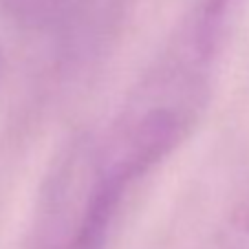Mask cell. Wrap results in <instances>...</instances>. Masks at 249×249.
Instances as JSON below:
<instances>
[{
  "instance_id": "2",
  "label": "cell",
  "mask_w": 249,
  "mask_h": 249,
  "mask_svg": "<svg viewBox=\"0 0 249 249\" xmlns=\"http://www.w3.org/2000/svg\"><path fill=\"white\" fill-rule=\"evenodd\" d=\"M7 14L27 29H42L51 24L62 9L66 0H2Z\"/></svg>"
},
{
  "instance_id": "1",
  "label": "cell",
  "mask_w": 249,
  "mask_h": 249,
  "mask_svg": "<svg viewBox=\"0 0 249 249\" xmlns=\"http://www.w3.org/2000/svg\"><path fill=\"white\" fill-rule=\"evenodd\" d=\"M225 40L190 16L141 77L115 122L97 168L130 188L190 137L210 99Z\"/></svg>"
}]
</instances>
